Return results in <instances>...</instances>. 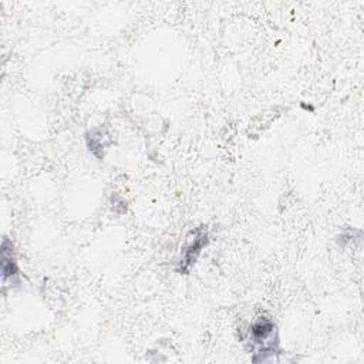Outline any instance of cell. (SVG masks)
<instances>
[{"label":"cell","instance_id":"cell-2","mask_svg":"<svg viewBox=\"0 0 364 364\" xmlns=\"http://www.w3.org/2000/svg\"><path fill=\"white\" fill-rule=\"evenodd\" d=\"M193 237L186 243V246L182 249L181 253V259H179V266H178V272L186 274L189 272V269L192 267V264L195 263L196 257L199 256V253L202 252V249L208 245L209 239H208V232L205 229V226H200L198 229H195V232H192Z\"/></svg>","mask_w":364,"mask_h":364},{"label":"cell","instance_id":"cell-3","mask_svg":"<svg viewBox=\"0 0 364 364\" xmlns=\"http://www.w3.org/2000/svg\"><path fill=\"white\" fill-rule=\"evenodd\" d=\"M1 257H0V264H1V274H3V282H11V283H18V266L16 260V253H14V246L9 237H3L1 240Z\"/></svg>","mask_w":364,"mask_h":364},{"label":"cell","instance_id":"cell-1","mask_svg":"<svg viewBox=\"0 0 364 364\" xmlns=\"http://www.w3.org/2000/svg\"><path fill=\"white\" fill-rule=\"evenodd\" d=\"M249 340L259 346V353H274L277 348V331L274 323L267 317H259L249 327Z\"/></svg>","mask_w":364,"mask_h":364}]
</instances>
